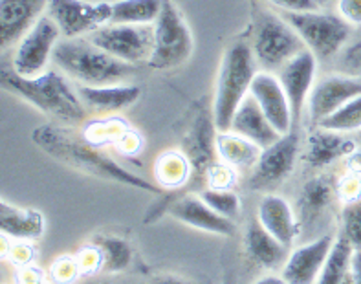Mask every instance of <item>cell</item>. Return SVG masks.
<instances>
[{"label":"cell","instance_id":"cell-18","mask_svg":"<svg viewBox=\"0 0 361 284\" xmlns=\"http://www.w3.org/2000/svg\"><path fill=\"white\" fill-rule=\"evenodd\" d=\"M78 94L81 97L85 109L97 112V114H114L119 110L133 106L140 96L142 90L136 85H103V87H87L79 85Z\"/></svg>","mask_w":361,"mask_h":284},{"label":"cell","instance_id":"cell-32","mask_svg":"<svg viewBox=\"0 0 361 284\" xmlns=\"http://www.w3.org/2000/svg\"><path fill=\"white\" fill-rule=\"evenodd\" d=\"M202 200L206 202L211 209H215L219 215L226 216L229 220H237L243 213V202L237 192L231 189H204L198 192Z\"/></svg>","mask_w":361,"mask_h":284},{"label":"cell","instance_id":"cell-21","mask_svg":"<svg viewBox=\"0 0 361 284\" xmlns=\"http://www.w3.org/2000/svg\"><path fill=\"white\" fill-rule=\"evenodd\" d=\"M244 247H246L247 257L255 264L268 268V270L283 268L290 255V247H286L274 235L268 233L259 220H253L252 224L247 226L246 237H244Z\"/></svg>","mask_w":361,"mask_h":284},{"label":"cell","instance_id":"cell-38","mask_svg":"<svg viewBox=\"0 0 361 284\" xmlns=\"http://www.w3.org/2000/svg\"><path fill=\"white\" fill-rule=\"evenodd\" d=\"M151 284H189L185 283L180 277H174V275H161V277H154Z\"/></svg>","mask_w":361,"mask_h":284},{"label":"cell","instance_id":"cell-2","mask_svg":"<svg viewBox=\"0 0 361 284\" xmlns=\"http://www.w3.org/2000/svg\"><path fill=\"white\" fill-rule=\"evenodd\" d=\"M2 87L6 92L20 97L50 118L64 123L85 121L87 109L78 90H73L66 78L57 70H46L37 78H23L13 70L2 72Z\"/></svg>","mask_w":361,"mask_h":284},{"label":"cell","instance_id":"cell-33","mask_svg":"<svg viewBox=\"0 0 361 284\" xmlns=\"http://www.w3.org/2000/svg\"><path fill=\"white\" fill-rule=\"evenodd\" d=\"M343 235L356 249H361V200L348 202L341 213Z\"/></svg>","mask_w":361,"mask_h":284},{"label":"cell","instance_id":"cell-35","mask_svg":"<svg viewBox=\"0 0 361 284\" xmlns=\"http://www.w3.org/2000/svg\"><path fill=\"white\" fill-rule=\"evenodd\" d=\"M275 8L283 9L286 13H302V11H316L319 9L317 0H268Z\"/></svg>","mask_w":361,"mask_h":284},{"label":"cell","instance_id":"cell-7","mask_svg":"<svg viewBox=\"0 0 361 284\" xmlns=\"http://www.w3.org/2000/svg\"><path fill=\"white\" fill-rule=\"evenodd\" d=\"M286 20L301 35L308 50L317 59H329L338 54L350 37V24L343 17L334 13L302 11V13H286Z\"/></svg>","mask_w":361,"mask_h":284},{"label":"cell","instance_id":"cell-28","mask_svg":"<svg viewBox=\"0 0 361 284\" xmlns=\"http://www.w3.org/2000/svg\"><path fill=\"white\" fill-rule=\"evenodd\" d=\"M96 246L101 253V270L109 273L123 271L133 261V247L118 235H103L96 240Z\"/></svg>","mask_w":361,"mask_h":284},{"label":"cell","instance_id":"cell-20","mask_svg":"<svg viewBox=\"0 0 361 284\" xmlns=\"http://www.w3.org/2000/svg\"><path fill=\"white\" fill-rule=\"evenodd\" d=\"M257 220L268 233L290 247L298 235V218L288 202L279 195H264L257 209Z\"/></svg>","mask_w":361,"mask_h":284},{"label":"cell","instance_id":"cell-34","mask_svg":"<svg viewBox=\"0 0 361 284\" xmlns=\"http://www.w3.org/2000/svg\"><path fill=\"white\" fill-rule=\"evenodd\" d=\"M209 176V185L213 189H231L235 182V173L231 167L224 163H215L207 173Z\"/></svg>","mask_w":361,"mask_h":284},{"label":"cell","instance_id":"cell-1","mask_svg":"<svg viewBox=\"0 0 361 284\" xmlns=\"http://www.w3.org/2000/svg\"><path fill=\"white\" fill-rule=\"evenodd\" d=\"M32 140L46 154L81 173L90 174L94 178L123 183L127 187L142 189L151 195L160 192V185L156 187L154 183L147 182L142 176L116 163L109 154L101 151L97 143L90 142L87 136H78L70 128L59 125H41L33 130Z\"/></svg>","mask_w":361,"mask_h":284},{"label":"cell","instance_id":"cell-3","mask_svg":"<svg viewBox=\"0 0 361 284\" xmlns=\"http://www.w3.org/2000/svg\"><path fill=\"white\" fill-rule=\"evenodd\" d=\"M54 63L64 75L87 87L118 85L133 75V64L116 59L87 37L61 39Z\"/></svg>","mask_w":361,"mask_h":284},{"label":"cell","instance_id":"cell-16","mask_svg":"<svg viewBox=\"0 0 361 284\" xmlns=\"http://www.w3.org/2000/svg\"><path fill=\"white\" fill-rule=\"evenodd\" d=\"M169 215L182 224H188L195 229L206 231V233L220 235V237H233L237 235L235 220L219 215L215 209H211L200 195H185L176 198L169 204Z\"/></svg>","mask_w":361,"mask_h":284},{"label":"cell","instance_id":"cell-15","mask_svg":"<svg viewBox=\"0 0 361 284\" xmlns=\"http://www.w3.org/2000/svg\"><path fill=\"white\" fill-rule=\"evenodd\" d=\"M361 94V79L350 75H329L316 82L308 97V114L312 121L319 125L345 103Z\"/></svg>","mask_w":361,"mask_h":284},{"label":"cell","instance_id":"cell-31","mask_svg":"<svg viewBox=\"0 0 361 284\" xmlns=\"http://www.w3.org/2000/svg\"><path fill=\"white\" fill-rule=\"evenodd\" d=\"M334 198L330 183L323 178H312L305 183L301 192L302 213L308 216H317Z\"/></svg>","mask_w":361,"mask_h":284},{"label":"cell","instance_id":"cell-29","mask_svg":"<svg viewBox=\"0 0 361 284\" xmlns=\"http://www.w3.org/2000/svg\"><path fill=\"white\" fill-rule=\"evenodd\" d=\"M191 171L185 152H165L156 160V178L164 187H178L185 183Z\"/></svg>","mask_w":361,"mask_h":284},{"label":"cell","instance_id":"cell-9","mask_svg":"<svg viewBox=\"0 0 361 284\" xmlns=\"http://www.w3.org/2000/svg\"><path fill=\"white\" fill-rule=\"evenodd\" d=\"M59 41L61 30L48 15H44L17 42L11 70L23 78H37V75L44 73L50 61H54L55 48Z\"/></svg>","mask_w":361,"mask_h":284},{"label":"cell","instance_id":"cell-39","mask_svg":"<svg viewBox=\"0 0 361 284\" xmlns=\"http://www.w3.org/2000/svg\"><path fill=\"white\" fill-rule=\"evenodd\" d=\"M253 284H290L283 279V275H264L261 279H257Z\"/></svg>","mask_w":361,"mask_h":284},{"label":"cell","instance_id":"cell-10","mask_svg":"<svg viewBox=\"0 0 361 284\" xmlns=\"http://www.w3.org/2000/svg\"><path fill=\"white\" fill-rule=\"evenodd\" d=\"M46 15L57 24L64 39L87 37L110 23L112 2L87 0H50Z\"/></svg>","mask_w":361,"mask_h":284},{"label":"cell","instance_id":"cell-13","mask_svg":"<svg viewBox=\"0 0 361 284\" xmlns=\"http://www.w3.org/2000/svg\"><path fill=\"white\" fill-rule=\"evenodd\" d=\"M317 57L308 48L298 54L292 61L279 70V81L292 105L293 119H299L305 106L308 105V97L316 87Z\"/></svg>","mask_w":361,"mask_h":284},{"label":"cell","instance_id":"cell-37","mask_svg":"<svg viewBox=\"0 0 361 284\" xmlns=\"http://www.w3.org/2000/svg\"><path fill=\"white\" fill-rule=\"evenodd\" d=\"M350 284H361V249H356L350 266Z\"/></svg>","mask_w":361,"mask_h":284},{"label":"cell","instance_id":"cell-26","mask_svg":"<svg viewBox=\"0 0 361 284\" xmlns=\"http://www.w3.org/2000/svg\"><path fill=\"white\" fill-rule=\"evenodd\" d=\"M356 247L350 244L345 235L336 238L334 246L330 249L326 262L321 270L317 284H348L350 283V266Z\"/></svg>","mask_w":361,"mask_h":284},{"label":"cell","instance_id":"cell-4","mask_svg":"<svg viewBox=\"0 0 361 284\" xmlns=\"http://www.w3.org/2000/svg\"><path fill=\"white\" fill-rule=\"evenodd\" d=\"M259 73L253 48L246 42H235L224 51L213 97V123L219 132L231 128V121Z\"/></svg>","mask_w":361,"mask_h":284},{"label":"cell","instance_id":"cell-22","mask_svg":"<svg viewBox=\"0 0 361 284\" xmlns=\"http://www.w3.org/2000/svg\"><path fill=\"white\" fill-rule=\"evenodd\" d=\"M0 229L11 240H33L44 233V216L32 207H20L2 200L0 204Z\"/></svg>","mask_w":361,"mask_h":284},{"label":"cell","instance_id":"cell-36","mask_svg":"<svg viewBox=\"0 0 361 284\" xmlns=\"http://www.w3.org/2000/svg\"><path fill=\"white\" fill-rule=\"evenodd\" d=\"M338 13L350 26H361V0H338Z\"/></svg>","mask_w":361,"mask_h":284},{"label":"cell","instance_id":"cell-23","mask_svg":"<svg viewBox=\"0 0 361 284\" xmlns=\"http://www.w3.org/2000/svg\"><path fill=\"white\" fill-rule=\"evenodd\" d=\"M307 147V161L316 169H323L326 165L338 161L339 158L350 156L356 151L354 142H350L345 134L321 127H317L316 132L310 134Z\"/></svg>","mask_w":361,"mask_h":284},{"label":"cell","instance_id":"cell-12","mask_svg":"<svg viewBox=\"0 0 361 284\" xmlns=\"http://www.w3.org/2000/svg\"><path fill=\"white\" fill-rule=\"evenodd\" d=\"M250 96L259 103L261 110L270 119L275 130L283 136L293 130V112L290 99L281 85L279 78L271 72H259L250 88Z\"/></svg>","mask_w":361,"mask_h":284},{"label":"cell","instance_id":"cell-25","mask_svg":"<svg viewBox=\"0 0 361 284\" xmlns=\"http://www.w3.org/2000/svg\"><path fill=\"white\" fill-rule=\"evenodd\" d=\"M215 137L216 128L215 123L207 119H198L191 136L188 137V147H185V156L189 158V163L192 167V173L197 176H207L209 169L215 165Z\"/></svg>","mask_w":361,"mask_h":284},{"label":"cell","instance_id":"cell-17","mask_svg":"<svg viewBox=\"0 0 361 284\" xmlns=\"http://www.w3.org/2000/svg\"><path fill=\"white\" fill-rule=\"evenodd\" d=\"M50 0H0V41L2 48L17 46L48 8Z\"/></svg>","mask_w":361,"mask_h":284},{"label":"cell","instance_id":"cell-19","mask_svg":"<svg viewBox=\"0 0 361 284\" xmlns=\"http://www.w3.org/2000/svg\"><path fill=\"white\" fill-rule=\"evenodd\" d=\"M229 130L247 137L250 142H253L261 149L270 147L271 143H275L281 137V134L275 130L270 119L266 118V114L261 110L259 103L250 94L235 112Z\"/></svg>","mask_w":361,"mask_h":284},{"label":"cell","instance_id":"cell-11","mask_svg":"<svg viewBox=\"0 0 361 284\" xmlns=\"http://www.w3.org/2000/svg\"><path fill=\"white\" fill-rule=\"evenodd\" d=\"M299 154V136L298 132H288L271 143L270 147L262 149L261 158L252 169L250 187L255 191H268L288 178L298 161Z\"/></svg>","mask_w":361,"mask_h":284},{"label":"cell","instance_id":"cell-40","mask_svg":"<svg viewBox=\"0 0 361 284\" xmlns=\"http://www.w3.org/2000/svg\"><path fill=\"white\" fill-rule=\"evenodd\" d=\"M350 57H353L354 61H357V63H361V42L356 46V48H353V51H350Z\"/></svg>","mask_w":361,"mask_h":284},{"label":"cell","instance_id":"cell-6","mask_svg":"<svg viewBox=\"0 0 361 284\" xmlns=\"http://www.w3.org/2000/svg\"><path fill=\"white\" fill-rule=\"evenodd\" d=\"M252 48L259 66L271 72L283 68L288 61L301 54L307 44L286 18L264 13L255 30Z\"/></svg>","mask_w":361,"mask_h":284},{"label":"cell","instance_id":"cell-30","mask_svg":"<svg viewBox=\"0 0 361 284\" xmlns=\"http://www.w3.org/2000/svg\"><path fill=\"white\" fill-rule=\"evenodd\" d=\"M317 127L334 130L339 134H350L361 130V94L345 103L341 109L336 110L334 114L323 119Z\"/></svg>","mask_w":361,"mask_h":284},{"label":"cell","instance_id":"cell-27","mask_svg":"<svg viewBox=\"0 0 361 284\" xmlns=\"http://www.w3.org/2000/svg\"><path fill=\"white\" fill-rule=\"evenodd\" d=\"M164 0H118L112 2L114 24H154L160 17Z\"/></svg>","mask_w":361,"mask_h":284},{"label":"cell","instance_id":"cell-24","mask_svg":"<svg viewBox=\"0 0 361 284\" xmlns=\"http://www.w3.org/2000/svg\"><path fill=\"white\" fill-rule=\"evenodd\" d=\"M215 149L220 163L228 165L231 169H253L262 152L261 147L233 130H216Z\"/></svg>","mask_w":361,"mask_h":284},{"label":"cell","instance_id":"cell-5","mask_svg":"<svg viewBox=\"0 0 361 284\" xmlns=\"http://www.w3.org/2000/svg\"><path fill=\"white\" fill-rule=\"evenodd\" d=\"M192 33L173 0H164L160 17L154 23V50L149 66L152 70H171L180 66L192 54Z\"/></svg>","mask_w":361,"mask_h":284},{"label":"cell","instance_id":"cell-8","mask_svg":"<svg viewBox=\"0 0 361 284\" xmlns=\"http://www.w3.org/2000/svg\"><path fill=\"white\" fill-rule=\"evenodd\" d=\"M87 39L123 63H149L154 50V24L109 23Z\"/></svg>","mask_w":361,"mask_h":284},{"label":"cell","instance_id":"cell-14","mask_svg":"<svg viewBox=\"0 0 361 284\" xmlns=\"http://www.w3.org/2000/svg\"><path fill=\"white\" fill-rule=\"evenodd\" d=\"M334 242V235H323L312 242L295 247L281 268L283 279L290 284H317Z\"/></svg>","mask_w":361,"mask_h":284}]
</instances>
